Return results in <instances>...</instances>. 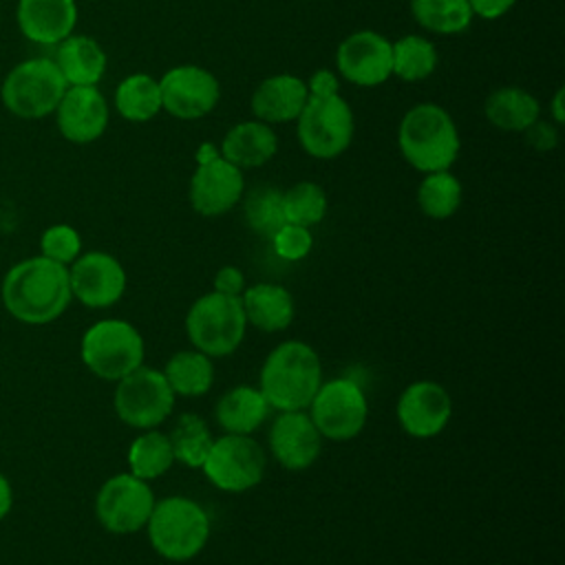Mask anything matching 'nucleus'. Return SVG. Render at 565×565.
Returning a JSON list of instances; mask_svg holds the SVG:
<instances>
[{
	"label": "nucleus",
	"instance_id": "obj_5",
	"mask_svg": "<svg viewBox=\"0 0 565 565\" xmlns=\"http://www.w3.org/2000/svg\"><path fill=\"white\" fill-rule=\"evenodd\" d=\"M66 88L53 57H29L2 77L0 102L20 119H42L55 113Z\"/></svg>",
	"mask_w": 565,
	"mask_h": 565
},
{
	"label": "nucleus",
	"instance_id": "obj_43",
	"mask_svg": "<svg viewBox=\"0 0 565 565\" xmlns=\"http://www.w3.org/2000/svg\"><path fill=\"white\" fill-rule=\"evenodd\" d=\"M550 115L556 126H563L565 121V88H558L550 102Z\"/></svg>",
	"mask_w": 565,
	"mask_h": 565
},
{
	"label": "nucleus",
	"instance_id": "obj_15",
	"mask_svg": "<svg viewBox=\"0 0 565 565\" xmlns=\"http://www.w3.org/2000/svg\"><path fill=\"white\" fill-rule=\"evenodd\" d=\"M71 294L84 307L104 309L115 305L126 291V269L108 252L79 254L68 265Z\"/></svg>",
	"mask_w": 565,
	"mask_h": 565
},
{
	"label": "nucleus",
	"instance_id": "obj_6",
	"mask_svg": "<svg viewBox=\"0 0 565 565\" xmlns=\"http://www.w3.org/2000/svg\"><path fill=\"white\" fill-rule=\"evenodd\" d=\"M79 355L93 375L117 382L143 364L146 344L130 322L104 318L84 331Z\"/></svg>",
	"mask_w": 565,
	"mask_h": 565
},
{
	"label": "nucleus",
	"instance_id": "obj_19",
	"mask_svg": "<svg viewBox=\"0 0 565 565\" xmlns=\"http://www.w3.org/2000/svg\"><path fill=\"white\" fill-rule=\"evenodd\" d=\"M322 448V435L305 411H280L269 428V450L287 470L309 468Z\"/></svg>",
	"mask_w": 565,
	"mask_h": 565
},
{
	"label": "nucleus",
	"instance_id": "obj_42",
	"mask_svg": "<svg viewBox=\"0 0 565 565\" xmlns=\"http://www.w3.org/2000/svg\"><path fill=\"white\" fill-rule=\"evenodd\" d=\"M13 508V488L9 477L0 470V521H4V516L11 512Z\"/></svg>",
	"mask_w": 565,
	"mask_h": 565
},
{
	"label": "nucleus",
	"instance_id": "obj_27",
	"mask_svg": "<svg viewBox=\"0 0 565 565\" xmlns=\"http://www.w3.org/2000/svg\"><path fill=\"white\" fill-rule=\"evenodd\" d=\"M115 110L132 124H143L154 119L161 108L159 79L148 73H132L124 77L115 88Z\"/></svg>",
	"mask_w": 565,
	"mask_h": 565
},
{
	"label": "nucleus",
	"instance_id": "obj_37",
	"mask_svg": "<svg viewBox=\"0 0 565 565\" xmlns=\"http://www.w3.org/2000/svg\"><path fill=\"white\" fill-rule=\"evenodd\" d=\"M269 241H271L276 254L285 260L305 258L311 252V245H313L309 227L294 225V223H285Z\"/></svg>",
	"mask_w": 565,
	"mask_h": 565
},
{
	"label": "nucleus",
	"instance_id": "obj_24",
	"mask_svg": "<svg viewBox=\"0 0 565 565\" xmlns=\"http://www.w3.org/2000/svg\"><path fill=\"white\" fill-rule=\"evenodd\" d=\"M245 320L265 333L282 331L294 320V298L282 285L258 282L241 294Z\"/></svg>",
	"mask_w": 565,
	"mask_h": 565
},
{
	"label": "nucleus",
	"instance_id": "obj_34",
	"mask_svg": "<svg viewBox=\"0 0 565 565\" xmlns=\"http://www.w3.org/2000/svg\"><path fill=\"white\" fill-rule=\"evenodd\" d=\"M285 223L313 227L327 214V194L313 181H298L282 192Z\"/></svg>",
	"mask_w": 565,
	"mask_h": 565
},
{
	"label": "nucleus",
	"instance_id": "obj_14",
	"mask_svg": "<svg viewBox=\"0 0 565 565\" xmlns=\"http://www.w3.org/2000/svg\"><path fill=\"white\" fill-rule=\"evenodd\" d=\"M338 73L355 86H380L393 75L391 40L377 31L362 29L347 35L335 51Z\"/></svg>",
	"mask_w": 565,
	"mask_h": 565
},
{
	"label": "nucleus",
	"instance_id": "obj_32",
	"mask_svg": "<svg viewBox=\"0 0 565 565\" xmlns=\"http://www.w3.org/2000/svg\"><path fill=\"white\" fill-rule=\"evenodd\" d=\"M461 181L450 170L424 174L417 188V205L430 218H448L461 205Z\"/></svg>",
	"mask_w": 565,
	"mask_h": 565
},
{
	"label": "nucleus",
	"instance_id": "obj_10",
	"mask_svg": "<svg viewBox=\"0 0 565 565\" xmlns=\"http://www.w3.org/2000/svg\"><path fill=\"white\" fill-rule=\"evenodd\" d=\"M265 450L249 435L227 433L212 441L203 461V472L223 492H245L260 483L265 475Z\"/></svg>",
	"mask_w": 565,
	"mask_h": 565
},
{
	"label": "nucleus",
	"instance_id": "obj_7",
	"mask_svg": "<svg viewBox=\"0 0 565 565\" xmlns=\"http://www.w3.org/2000/svg\"><path fill=\"white\" fill-rule=\"evenodd\" d=\"M247 320L241 298L210 291L194 300L185 316V333L196 351L223 358L238 349L245 338Z\"/></svg>",
	"mask_w": 565,
	"mask_h": 565
},
{
	"label": "nucleus",
	"instance_id": "obj_13",
	"mask_svg": "<svg viewBox=\"0 0 565 565\" xmlns=\"http://www.w3.org/2000/svg\"><path fill=\"white\" fill-rule=\"evenodd\" d=\"M161 108L183 121L210 115L218 99L221 86L212 71L196 64H179L168 68L161 79Z\"/></svg>",
	"mask_w": 565,
	"mask_h": 565
},
{
	"label": "nucleus",
	"instance_id": "obj_16",
	"mask_svg": "<svg viewBox=\"0 0 565 565\" xmlns=\"http://www.w3.org/2000/svg\"><path fill=\"white\" fill-rule=\"evenodd\" d=\"M245 194L243 170L214 154L205 161H196V170L190 177V205L201 216H221L230 212Z\"/></svg>",
	"mask_w": 565,
	"mask_h": 565
},
{
	"label": "nucleus",
	"instance_id": "obj_20",
	"mask_svg": "<svg viewBox=\"0 0 565 565\" xmlns=\"http://www.w3.org/2000/svg\"><path fill=\"white\" fill-rule=\"evenodd\" d=\"M79 9L75 0H18L15 24L40 46H55L75 33Z\"/></svg>",
	"mask_w": 565,
	"mask_h": 565
},
{
	"label": "nucleus",
	"instance_id": "obj_28",
	"mask_svg": "<svg viewBox=\"0 0 565 565\" xmlns=\"http://www.w3.org/2000/svg\"><path fill=\"white\" fill-rule=\"evenodd\" d=\"M163 375H166L170 388L174 391V395H183V397L205 395L214 380L212 358L196 349L179 351L168 360Z\"/></svg>",
	"mask_w": 565,
	"mask_h": 565
},
{
	"label": "nucleus",
	"instance_id": "obj_4",
	"mask_svg": "<svg viewBox=\"0 0 565 565\" xmlns=\"http://www.w3.org/2000/svg\"><path fill=\"white\" fill-rule=\"evenodd\" d=\"M146 527L152 550L172 563L192 561L210 539L207 512L188 497L154 501Z\"/></svg>",
	"mask_w": 565,
	"mask_h": 565
},
{
	"label": "nucleus",
	"instance_id": "obj_36",
	"mask_svg": "<svg viewBox=\"0 0 565 565\" xmlns=\"http://www.w3.org/2000/svg\"><path fill=\"white\" fill-rule=\"evenodd\" d=\"M40 254L68 267L82 254V236L68 223L49 225L40 236Z\"/></svg>",
	"mask_w": 565,
	"mask_h": 565
},
{
	"label": "nucleus",
	"instance_id": "obj_9",
	"mask_svg": "<svg viewBox=\"0 0 565 565\" xmlns=\"http://www.w3.org/2000/svg\"><path fill=\"white\" fill-rule=\"evenodd\" d=\"M115 413L132 428H154L174 408V391L170 388L163 371L139 366L117 380Z\"/></svg>",
	"mask_w": 565,
	"mask_h": 565
},
{
	"label": "nucleus",
	"instance_id": "obj_18",
	"mask_svg": "<svg viewBox=\"0 0 565 565\" xmlns=\"http://www.w3.org/2000/svg\"><path fill=\"white\" fill-rule=\"evenodd\" d=\"M452 415V402L448 391L430 380H417L408 384L397 399V422L402 430L417 439H430L439 435Z\"/></svg>",
	"mask_w": 565,
	"mask_h": 565
},
{
	"label": "nucleus",
	"instance_id": "obj_40",
	"mask_svg": "<svg viewBox=\"0 0 565 565\" xmlns=\"http://www.w3.org/2000/svg\"><path fill=\"white\" fill-rule=\"evenodd\" d=\"M305 84L309 97H331L340 93V79L331 68H318Z\"/></svg>",
	"mask_w": 565,
	"mask_h": 565
},
{
	"label": "nucleus",
	"instance_id": "obj_8",
	"mask_svg": "<svg viewBox=\"0 0 565 565\" xmlns=\"http://www.w3.org/2000/svg\"><path fill=\"white\" fill-rule=\"evenodd\" d=\"M353 110L338 93L309 97L296 117V137L302 150L316 159H335L353 141Z\"/></svg>",
	"mask_w": 565,
	"mask_h": 565
},
{
	"label": "nucleus",
	"instance_id": "obj_29",
	"mask_svg": "<svg viewBox=\"0 0 565 565\" xmlns=\"http://www.w3.org/2000/svg\"><path fill=\"white\" fill-rule=\"evenodd\" d=\"M411 13L424 31L437 35H459L475 18L468 0H411Z\"/></svg>",
	"mask_w": 565,
	"mask_h": 565
},
{
	"label": "nucleus",
	"instance_id": "obj_11",
	"mask_svg": "<svg viewBox=\"0 0 565 565\" xmlns=\"http://www.w3.org/2000/svg\"><path fill=\"white\" fill-rule=\"evenodd\" d=\"M369 415L364 391L347 377L322 382L309 404V417L318 433L333 441H347L362 433Z\"/></svg>",
	"mask_w": 565,
	"mask_h": 565
},
{
	"label": "nucleus",
	"instance_id": "obj_35",
	"mask_svg": "<svg viewBox=\"0 0 565 565\" xmlns=\"http://www.w3.org/2000/svg\"><path fill=\"white\" fill-rule=\"evenodd\" d=\"M245 218L256 234L271 238L285 225L282 192L269 185L252 190L245 201Z\"/></svg>",
	"mask_w": 565,
	"mask_h": 565
},
{
	"label": "nucleus",
	"instance_id": "obj_39",
	"mask_svg": "<svg viewBox=\"0 0 565 565\" xmlns=\"http://www.w3.org/2000/svg\"><path fill=\"white\" fill-rule=\"evenodd\" d=\"M214 291L223 294V296H234L241 298V294L245 291V276L238 267L234 265H225L216 271L214 276Z\"/></svg>",
	"mask_w": 565,
	"mask_h": 565
},
{
	"label": "nucleus",
	"instance_id": "obj_33",
	"mask_svg": "<svg viewBox=\"0 0 565 565\" xmlns=\"http://www.w3.org/2000/svg\"><path fill=\"white\" fill-rule=\"evenodd\" d=\"M168 439L172 444L174 459L190 466V468H201L210 448H212V435L207 424L192 413H183L172 430L168 433Z\"/></svg>",
	"mask_w": 565,
	"mask_h": 565
},
{
	"label": "nucleus",
	"instance_id": "obj_12",
	"mask_svg": "<svg viewBox=\"0 0 565 565\" xmlns=\"http://www.w3.org/2000/svg\"><path fill=\"white\" fill-rule=\"evenodd\" d=\"M154 508V494L148 481L132 472L106 479L95 497V516L113 534H132L146 527Z\"/></svg>",
	"mask_w": 565,
	"mask_h": 565
},
{
	"label": "nucleus",
	"instance_id": "obj_3",
	"mask_svg": "<svg viewBox=\"0 0 565 565\" xmlns=\"http://www.w3.org/2000/svg\"><path fill=\"white\" fill-rule=\"evenodd\" d=\"M322 384L318 353L300 340L278 344L260 369V393L271 408L305 411Z\"/></svg>",
	"mask_w": 565,
	"mask_h": 565
},
{
	"label": "nucleus",
	"instance_id": "obj_21",
	"mask_svg": "<svg viewBox=\"0 0 565 565\" xmlns=\"http://www.w3.org/2000/svg\"><path fill=\"white\" fill-rule=\"evenodd\" d=\"M309 93L302 77L291 73H278L265 77L252 93L249 106L258 121L265 124H289L296 121Z\"/></svg>",
	"mask_w": 565,
	"mask_h": 565
},
{
	"label": "nucleus",
	"instance_id": "obj_22",
	"mask_svg": "<svg viewBox=\"0 0 565 565\" xmlns=\"http://www.w3.org/2000/svg\"><path fill=\"white\" fill-rule=\"evenodd\" d=\"M276 150L278 137L274 128L258 119L234 124L218 146V154L241 170L265 166L276 154Z\"/></svg>",
	"mask_w": 565,
	"mask_h": 565
},
{
	"label": "nucleus",
	"instance_id": "obj_1",
	"mask_svg": "<svg viewBox=\"0 0 565 565\" xmlns=\"http://www.w3.org/2000/svg\"><path fill=\"white\" fill-rule=\"evenodd\" d=\"M2 307L11 318L24 324H49L71 305L68 267L44 258L42 254L24 258L7 269L0 285Z\"/></svg>",
	"mask_w": 565,
	"mask_h": 565
},
{
	"label": "nucleus",
	"instance_id": "obj_17",
	"mask_svg": "<svg viewBox=\"0 0 565 565\" xmlns=\"http://www.w3.org/2000/svg\"><path fill=\"white\" fill-rule=\"evenodd\" d=\"M53 115L66 141L86 146L106 132L110 108L97 86H68Z\"/></svg>",
	"mask_w": 565,
	"mask_h": 565
},
{
	"label": "nucleus",
	"instance_id": "obj_25",
	"mask_svg": "<svg viewBox=\"0 0 565 565\" xmlns=\"http://www.w3.org/2000/svg\"><path fill=\"white\" fill-rule=\"evenodd\" d=\"M483 115L499 130L523 132L541 117V104L521 86H501L486 97Z\"/></svg>",
	"mask_w": 565,
	"mask_h": 565
},
{
	"label": "nucleus",
	"instance_id": "obj_38",
	"mask_svg": "<svg viewBox=\"0 0 565 565\" xmlns=\"http://www.w3.org/2000/svg\"><path fill=\"white\" fill-rule=\"evenodd\" d=\"M525 143L534 150H552L558 146V126L547 119H536L530 128L523 130Z\"/></svg>",
	"mask_w": 565,
	"mask_h": 565
},
{
	"label": "nucleus",
	"instance_id": "obj_2",
	"mask_svg": "<svg viewBox=\"0 0 565 565\" xmlns=\"http://www.w3.org/2000/svg\"><path fill=\"white\" fill-rule=\"evenodd\" d=\"M397 148L404 161L428 174L450 170L459 157V130L450 113L433 102L408 108L397 126Z\"/></svg>",
	"mask_w": 565,
	"mask_h": 565
},
{
	"label": "nucleus",
	"instance_id": "obj_30",
	"mask_svg": "<svg viewBox=\"0 0 565 565\" xmlns=\"http://www.w3.org/2000/svg\"><path fill=\"white\" fill-rule=\"evenodd\" d=\"M172 444L166 433H159L154 428H148V433L139 435L128 448L130 472L143 481L166 475L172 468Z\"/></svg>",
	"mask_w": 565,
	"mask_h": 565
},
{
	"label": "nucleus",
	"instance_id": "obj_23",
	"mask_svg": "<svg viewBox=\"0 0 565 565\" xmlns=\"http://www.w3.org/2000/svg\"><path fill=\"white\" fill-rule=\"evenodd\" d=\"M53 62L68 86H97L106 73V51L97 40L82 33H71L55 44Z\"/></svg>",
	"mask_w": 565,
	"mask_h": 565
},
{
	"label": "nucleus",
	"instance_id": "obj_31",
	"mask_svg": "<svg viewBox=\"0 0 565 565\" xmlns=\"http://www.w3.org/2000/svg\"><path fill=\"white\" fill-rule=\"evenodd\" d=\"M393 46V75L404 82H422L437 68L439 55L435 44L424 35H402L391 42Z\"/></svg>",
	"mask_w": 565,
	"mask_h": 565
},
{
	"label": "nucleus",
	"instance_id": "obj_26",
	"mask_svg": "<svg viewBox=\"0 0 565 565\" xmlns=\"http://www.w3.org/2000/svg\"><path fill=\"white\" fill-rule=\"evenodd\" d=\"M269 408L260 388L234 386L216 402V422L227 433L249 435L265 422Z\"/></svg>",
	"mask_w": 565,
	"mask_h": 565
},
{
	"label": "nucleus",
	"instance_id": "obj_41",
	"mask_svg": "<svg viewBox=\"0 0 565 565\" xmlns=\"http://www.w3.org/2000/svg\"><path fill=\"white\" fill-rule=\"evenodd\" d=\"M472 15L481 18V20H497L501 15H505L516 0H468Z\"/></svg>",
	"mask_w": 565,
	"mask_h": 565
}]
</instances>
